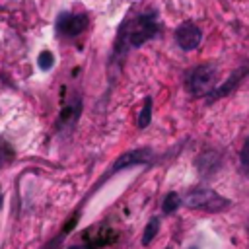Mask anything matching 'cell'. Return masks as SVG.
<instances>
[{
    "label": "cell",
    "mask_w": 249,
    "mask_h": 249,
    "mask_svg": "<svg viewBox=\"0 0 249 249\" xmlns=\"http://www.w3.org/2000/svg\"><path fill=\"white\" fill-rule=\"evenodd\" d=\"M183 202L189 208L206 210V212H222L230 206L228 198H224L222 195H218L216 191H212L208 187H196V189L189 191V195L185 196Z\"/></svg>",
    "instance_id": "cell-1"
},
{
    "label": "cell",
    "mask_w": 249,
    "mask_h": 249,
    "mask_svg": "<svg viewBox=\"0 0 249 249\" xmlns=\"http://www.w3.org/2000/svg\"><path fill=\"white\" fill-rule=\"evenodd\" d=\"M216 80L218 68L214 64H198L189 70L185 84L193 95H208L216 88Z\"/></svg>",
    "instance_id": "cell-2"
},
{
    "label": "cell",
    "mask_w": 249,
    "mask_h": 249,
    "mask_svg": "<svg viewBox=\"0 0 249 249\" xmlns=\"http://www.w3.org/2000/svg\"><path fill=\"white\" fill-rule=\"evenodd\" d=\"M156 33H158V23H156L154 16L146 14V16H140L136 21L128 23L124 41H126L130 47H140V45H144L146 41H150Z\"/></svg>",
    "instance_id": "cell-3"
},
{
    "label": "cell",
    "mask_w": 249,
    "mask_h": 249,
    "mask_svg": "<svg viewBox=\"0 0 249 249\" xmlns=\"http://www.w3.org/2000/svg\"><path fill=\"white\" fill-rule=\"evenodd\" d=\"M154 160V152L150 148H134V150H128L124 154H121L115 163H113V171H121V169H126V167H132V165H142V163H150Z\"/></svg>",
    "instance_id": "cell-4"
},
{
    "label": "cell",
    "mask_w": 249,
    "mask_h": 249,
    "mask_svg": "<svg viewBox=\"0 0 249 249\" xmlns=\"http://www.w3.org/2000/svg\"><path fill=\"white\" fill-rule=\"evenodd\" d=\"M88 27V16L86 14H60L56 21V29L62 35L76 37Z\"/></svg>",
    "instance_id": "cell-5"
},
{
    "label": "cell",
    "mask_w": 249,
    "mask_h": 249,
    "mask_svg": "<svg viewBox=\"0 0 249 249\" xmlns=\"http://www.w3.org/2000/svg\"><path fill=\"white\" fill-rule=\"evenodd\" d=\"M202 39V31L195 25V23H181L175 29V43L183 49V51H193L198 47Z\"/></svg>",
    "instance_id": "cell-6"
},
{
    "label": "cell",
    "mask_w": 249,
    "mask_h": 249,
    "mask_svg": "<svg viewBox=\"0 0 249 249\" xmlns=\"http://www.w3.org/2000/svg\"><path fill=\"white\" fill-rule=\"evenodd\" d=\"M218 167H220V156L214 150H208V152L200 154L198 160H196V169L202 175H212Z\"/></svg>",
    "instance_id": "cell-7"
},
{
    "label": "cell",
    "mask_w": 249,
    "mask_h": 249,
    "mask_svg": "<svg viewBox=\"0 0 249 249\" xmlns=\"http://www.w3.org/2000/svg\"><path fill=\"white\" fill-rule=\"evenodd\" d=\"M245 72H247L245 68H239V70H235V74H231V76H230V78H228V80H226V82H224L220 88H216V89H214L212 97H222V95L230 93V91H231V89H233V88L239 84V80L245 76Z\"/></svg>",
    "instance_id": "cell-8"
},
{
    "label": "cell",
    "mask_w": 249,
    "mask_h": 249,
    "mask_svg": "<svg viewBox=\"0 0 249 249\" xmlns=\"http://www.w3.org/2000/svg\"><path fill=\"white\" fill-rule=\"evenodd\" d=\"M78 115H80V101H78V103H70V105H66V107L60 111V119H58V123H60V124H70V123H74V121L78 119Z\"/></svg>",
    "instance_id": "cell-9"
},
{
    "label": "cell",
    "mask_w": 249,
    "mask_h": 249,
    "mask_svg": "<svg viewBox=\"0 0 249 249\" xmlns=\"http://www.w3.org/2000/svg\"><path fill=\"white\" fill-rule=\"evenodd\" d=\"M158 230H160V220H158V218H152V220L146 224V228H144V233H142V245H150L152 239L156 237Z\"/></svg>",
    "instance_id": "cell-10"
},
{
    "label": "cell",
    "mask_w": 249,
    "mask_h": 249,
    "mask_svg": "<svg viewBox=\"0 0 249 249\" xmlns=\"http://www.w3.org/2000/svg\"><path fill=\"white\" fill-rule=\"evenodd\" d=\"M150 121H152V97H146L144 99V107H142V111L138 115V126L146 128L150 124Z\"/></svg>",
    "instance_id": "cell-11"
},
{
    "label": "cell",
    "mask_w": 249,
    "mask_h": 249,
    "mask_svg": "<svg viewBox=\"0 0 249 249\" xmlns=\"http://www.w3.org/2000/svg\"><path fill=\"white\" fill-rule=\"evenodd\" d=\"M181 196L177 195V193H169L165 198H163V204H161V208H163V212L165 214H169V212H175L179 206H181Z\"/></svg>",
    "instance_id": "cell-12"
},
{
    "label": "cell",
    "mask_w": 249,
    "mask_h": 249,
    "mask_svg": "<svg viewBox=\"0 0 249 249\" xmlns=\"http://www.w3.org/2000/svg\"><path fill=\"white\" fill-rule=\"evenodd\" d=\"M37 64H39L41 70H51L53 64H54V56H53L49 51H43V53H39V56H37Z\"/></svg>",
    "instance_id": "cell-13"
},
{
    "label": "cell",
    "mask_w": 249,
    "mask_h": 249,
    "mask_svg": "<svg viewBox=\"0 0 249 249\" xmlns=\"http://www.w3.org/2000/svg\"><path fill=\"white\" fill-rule=\"evenodd\" d=\"M12 158H14V150H12V146H10L8 142L0 140V165H2V163H8Z\"/></svg>",
    "instance_id": "cell-14"
},
{
    "label": "cell",
    "mask_w": 249,
    "mask_h": 249,
    "mask_svg": "<svg viewBox=\"0 0 249 249\" xmlns=\"http://www.w3.org/2000/svg\"><path fill=\"white\" fill-rule=\"evenodd\" d=\"M241 165L245 169H249V136L245 138V144L241 148Z\"/></svg>",
    "instance_id": "cell-15"
},
{
    "label": "cell",
    "mask_w": 249,
    "mask_h": 249,
    "mask_svg": "<svg viewBox=\"0 0 249 249\" xmlns=\"http://www.w3.org/2000/svg\"><path fill=\"white\" fill-rule=\"evenodd\" d=\"M68 249H88L84 243H80V245H72V247H68Z\"/></svg>",
    "instance_id": "cell-16"
},
{
    "label": "cell",
    "mask_w": 249,
    "mask_h": 249,
    "mask_svg": "<svg viewBox=\"0 0 249 249\" xmlns=\"http://www.w3.org/2000/svg\"><path fill=\"white\" fill-rule=\"evenodd\" d=\"M0 206H2V195H0Z\"/></svg>",
    "instance_id": "cell-17"
},
{
    "label": "cell",
    "mask_w": 249,
    "mask_h": 249,
    "mask_svg": "<svg viewBox=\"0 0 249 249\" xmlns=\"http://www.w3.org/2000/svg\"><path fill=\"white\" fill-rule=\"evenodd\" d=\"M247 233H249V222H247Z\"/></svg>",
    "instance_id": "cell-18"
},
{
    "label": "cell",
    "mask_w": 249,
    "mask_h": 249,
    "mask_svg": "<svg viewBox=\"0 0 249 249\" xmlns=\"http://www.w3.org/2000/svg\"><path fill=\"white\" fill-rule=\"evenodd\" d=\"M191 249H196V247H191Z\"/></svg>",
    "instance_id": "cell-19"
}]
</instances>
